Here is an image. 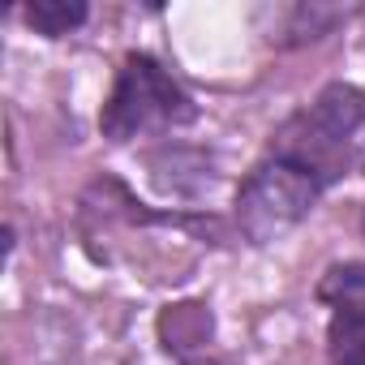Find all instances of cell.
<instances>
[{"label": "cell", "instance_id": "2", "mask_svg": "<svg viewBox=\"0 0 365 365\" xmlns=\"http://www.w3.org/2000/svg\"><path fill=\"white\" fill-rule=\"evenodd\" d=\"M185 120H194V103L172 82V73L150 56H138V52L125 56V65H120V73L112 82V95H108V103L99 112L103 138L129 142L138 133L185 125Z\"/></svg>", "mask_w": 365, "mask_h": 365}, {"label": "cell", "instance_id": "1", "mask_svg": "<svg viewBox=\"0 0 365 365\" xmlns=\"http://www.w3.org/2000/svg\"><path fill=\"white\" fill-rule=\"evenodd\" d=\"M365 150V95L356 86H327L309 108L288 116L267 155H279L309 172L318 185H335Z\"/></svg>", "mask_w": 365, "mask_h": 365}, {"label": "cell", "instance_id": "3", "mask_svg": "<svg viewBox=\"0 0 365 365\" xmlns=\"http://www.w3.org/2000/svg\"><path fill=\"white\" fill-rule=\"evenodd\" d=\"M318 198H322V185L309 172H301L279 155H262L237 190V224L250 241L267 245L292 232L314 211Z\"/></svg>", "mask_w": 365, "mask_h": 365}, {"label": "cell", "instance_id": "7", "mask_svg": "<svg viewBox=\"0 0 365 365\" xmlns=\"http://www.w3.org/2000/svg\"><path fill=\"white\" fill-rule=\"evenodd\" d=\"M361 224H365V220H361Z\"/></svg>", "mask_w": 365, "mask_h": 365}, {"label": "cell", "instance_id": "6", "mask_svg": "<svg viewBox=\"0 0 365 365\" xmlns=\"http://www.w3.org/2000/svg\"><path fill=\"white\" fill-rule=\"evenodd\" d=\"M318 301L331 309L365 305V262H335L318 284Z\"/></svg>", "mask_w": 365, "mask_h": 365}, {"label": "cell", "instance_id": "5", "mask_svg": "<svg viewBox=\"0 0 365 365\" xmlns=\"http://www.w3.org/2000/svg\"><path fill=\"white\" fill-rule=\"evenodd\" d=\"M22 18L39 31V35H69L86 22V5L82 0H31L22 9Z\"/></svg>", "mask_w": 365, "mask_h": 365}, {"label": "cell", "instance_id": "4", "mask_svg": "<svg viewBox=\"0 0 365 365\" xmlns=\"http://www.w3.org/2000/svg\"><path fill=\"white\" fill-rule=\"evenodd\" d=\"M327 352H331V365H365V305L331 309Z\"/></svg>", "mask_w": 365, "mask_h": 365}]
</instances>
